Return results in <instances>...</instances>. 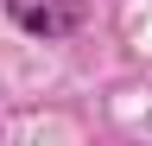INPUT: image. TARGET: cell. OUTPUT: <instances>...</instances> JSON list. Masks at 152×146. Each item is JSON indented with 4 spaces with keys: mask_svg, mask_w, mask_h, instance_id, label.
<instances>
[{
    "mask_svg": "<svg viewBox=\"0 0 152 146\" xmlns=\"http://www.w3.org/2000/svg\"><path fill=\"white\" fill-rule=\"evenodd\" d=\"M7 13L32 38H64V32L83 26V0H7Z\"/></svg>",
    "mask_w": 152,
    "mask_h": 146,
    "instance_id": "6da1fadb",
    "label": "cell"
}]
</instances>
